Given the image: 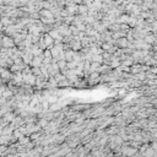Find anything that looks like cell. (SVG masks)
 <instances>
[{
    "label": "cell",
    "mask_w": 157,
    "mask_h": 157,
    "mask_svg": "<svg viewBox=\"0 0 157 157\" xmlns=\"http://www.w3.org/2000/svg\"><path fill=\"white\" fill-rule=\"evenodd\" d=\"M15 40L13 37H9V36H3V39H1V47H5V48H13L15 47Z\"/></svg>",
    "instance_id": "obj_1"
},
{
    "label": "cell",
    "mask_w": 157,
    "mask_h": 157,
    "mask_svg": "<svg viewBox=\"0 0 157 157\" xmlns=\"http://www.w3.org/2000/svg\"><path fill=\"white\" fill-rule=\"evenodd\" d=\"M24 75V84H27V85H36V79L37 76L34 75L33 73H28V74H22Z\"/></svg>",
    "instance_id": "obj_2"
},
{
    "label": "cell",
    "mask_w": 157,
    "mask_h": 157,
    "mask_svg": "<svg viewBox=\"0 0 157 157\" xmlns=\"http://www.w3.org/2000/svg\"><path fill=\"white\" fill-rule=\"evenodd\" d=\"M0 79H1V82H10L11 79H13V73L9 69H5V70L0 74Z\"/></svg>",
    "instance_id": "obj_3"
},
{
    "label": "cell",
    "mask_w": 157,
    "mask_h": 157,
    "mask_svg": "<svg viewBox=\"0 0 157 157\" xmlns=\"http://www.w3.org/2000/svg\"><path fill=\"white\" fill-rule=\"evenodd\" d=\"M8 146H9V145H0V156H3V154L6 151Z\"/></svg>",
    "instance_id": "obj_4"
},
{
    "label": "cell",
    "mask_w": 157,
    "mask_h": 157,
    "mask_svg": "<svg viewBox=\"0 0 157 157\" xmlns=\"http://www.w3.org/2000/svg\"><path fill=\"white\" fill-rule=\"evenodd\" d=\"M4 117V113H3V110H1V108H0V119H1Z\"/></svg>",
    "instance_id": "obj_5"
}]
</instances>
